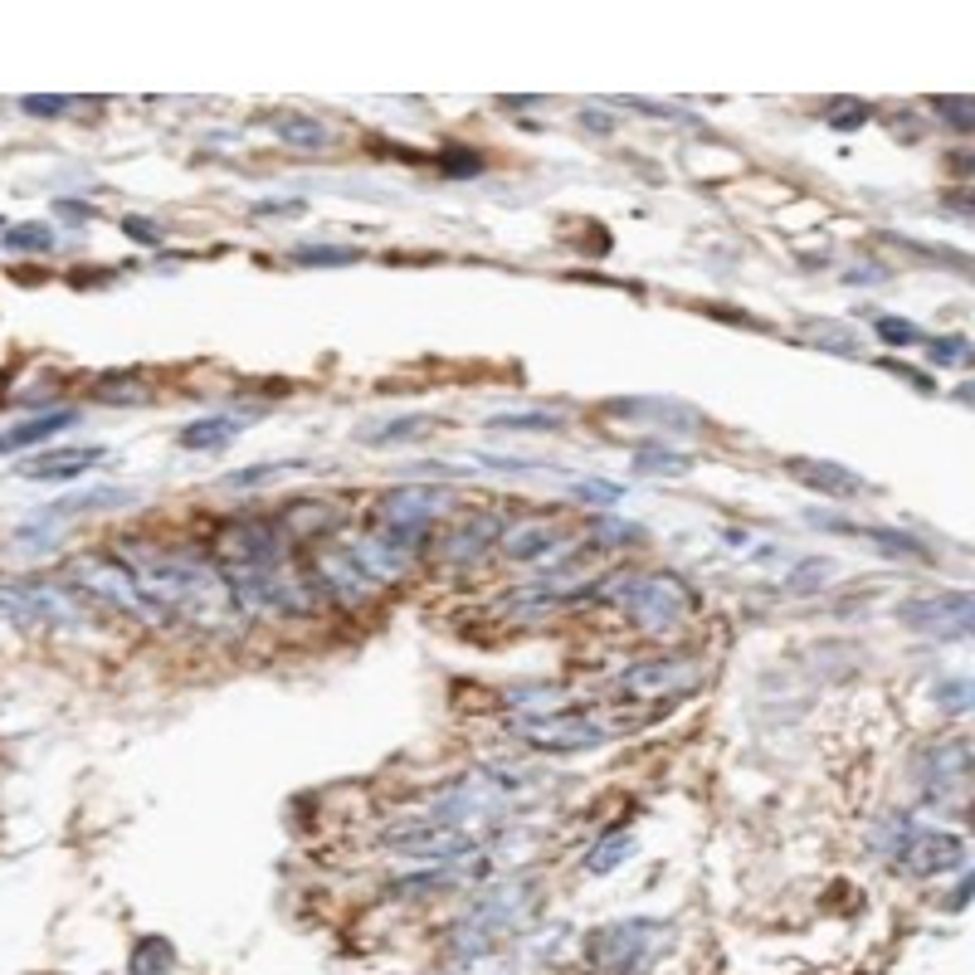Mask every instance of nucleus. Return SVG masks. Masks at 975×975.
Instances as JSON below:
<instances>
[{"instance_id":"nucleus-1","label":"nucleus","mask_w":975,"mask_h":975,"mask_svg":"<svg viewBox=\"0 0 975 975\" xmlns=\"http://www.w3.org/2000/svg\"><path fill=\"white\" fill-rule=\"evenodd\" d=\"M220 561L234 601L244 615H278V619H303L322 605V585H317L312 566L293 557V542L278 532L274 517H240L220 532Z\"/></svg>"},{"instance_id":"nucleus-2","label":"nucleus","mask_w":975,"mask_h":975,"mask_svg":"<svg viewBox=\"0 0 975 975\" xmlns=\"http://www.w3.org/2000/svg\"><path fill=\"white\" fill-rule=\"evenodd\" d=\"M117 557L133 566L137 585H142L147 605L167 619L195 625L205 634H240L244 610L234 601L225 571L210 557L191 547H161V542H117Z\"/></svg>"},{"instance_id":"nucleus-3","label":"nucleus","mask_w":975,"mask_h":975,"mask_svg":"<svg viewBox=\"0 0 975 975\" xmlns=\"http://www.w3.org/2000/svg\"><path fill=\"white\" fill-rule=\"evenodd\" d=\"M591 601L619 610L644 634H674L702 610V595L674 571H615L591 585Z\"/></svg>"},{"instance_id":"nucleus-4","label":"nucleus","mask_w":975,"mask_h":975,"mask_svg":"<svg viewBox=\"0 0 975 975\" xmlns=\"http://www.w3.org/2000/svg\"><path fill=\"white\" fill-rule=\"evenodd\" d=\"M702 678H708V668H702V659H688V654H659V659H639L629 664L625 674L615 678L619 698L629 702H649V708H668V702H683L692 698V692H702Z\"/></svg>"},{"instance_id":"nucleus-5","label":"nucleus","mask_w":975,"mask_h":975,"mask_svg":"<svg viewBox=\"0 0 975 975\" xmlns=\"http://www.w3.org/2000/svg\"><path fill=\"white\" fill-rule=\"evenodd\" d=\"M68 581H74V591H84V595H93V601L123 610V615L157 619V610L147 605L133 566H127L117 551H84V557H74L68 561Z\"/></svg>"},{"instance_id":"nucleus-6","label":"nucleus","mask_w":975,"mask_h":975,"mask_svg":"<svg viewBox=\"0 0 975 975\" xmlns=\"http://www.w3.org/2000/svg\"><path fill=\"white\" fill-rule=\"evenodd\" d=\"M0 619L20 629L34 625H78L84 610H78L74 585L59 581H0Z\"/></svg>"},{"instance_id":"nucleus-7","label":"nucleus","mask_w":975,"mask_h":975,"mask_svg":"<svg viewBox=\"0 0 975 975\" xmlns=\"http://www.w3.org/2000/svg\"><path fill=\"white\" fill-rule=\"evenodd\" d=\"M449 502H454V492L439 488V484H401V488L381 492V502H375V532H391V537H410V542H420V537H425V527L444 508H449Z\"/></svg>"},{"instance_id":"nucleus-8","label":"nucleus","mask_w":975,"mask_h":975,"mask_svg":"<svg viewBox=\"0 0 975 975\" xmlns=\"http://www.w3.org/2000/svg\"><path fill=\"white\" fill-rule=\"evenodd\" d=\"M517 732H522V742L537 746V751H595V746L610 742V722H601L585 708H561V712H547V718H522Z\"/></svg>"},{"instance_id":"nucleus-9","label":"nucleus","mask_w":975,"mask_h":975,"mask_svg":"<svg viewBox=\"0 0 975 975\" xmlns=\"http://www.w3.org/2000/svg\"><path fill=\"white\" fill-rule=\"evenodd\" d=\"M966 781H971V746L961 742V736H951V742H936L932 751H922L918 785H922V795L932 805H961Z\"/></svg>"},{"instance_id":"nucleus-10","label":"nucleus","mask_w":975,"mask_h":975,"mask_svg":"<svg viewBox=\"0 0 975 975\" xmlns=\"http://www.w3.org/2000/svg\"><path fill=\"white\" fill-rule=\"evenodd\" d=\"M502 527H508V517H502L498 508H474V512L459 517V522L439 537L434 557H439L444 566H474L478 557H488V551L498 547Z\"/></svg>"},{"instance_id":"nucleus-11","label":"nucleus","mask_w":975,"mask_h":975,"mask_svg":"<svg viewBox=\"0 0 975 975\" xmlns=\"http://www.w3.org/2000/svg\"><path fill=\"white\" fill-rule=\"evenodd\" d=\"M312 575L317 585H322V595H332V601L342 605H367L375 595V581L367 575V566H361L357 557H351V547H322L312 551Z\"/></svg>"},{"instance_id":"nucleus-12","label":"nucleus","mask_w":975,"mask_h":975,"mask_svg":"<svg viewBox=\"0 0 975 975\" xmlns=\"http://www.w3.org/2000/svg\"><path fill=\"white\" fill-rule=\"evenodd\" d=\"M898 625H908L912 634H971V595L966 591H942V595H922V601L898 605Z\"/></svg>"},{"instance_id":"nucleus-13","label":"nucleus","mask_w":975,"mask_h":975,"mask_svg":"<svg viewBox=\"0 0 975 975\" xmlns=\"http://www.w3.org/2000/svg\"><path fill=\"white\" fill-rule=\"evenodd\" d=\"M278 532L288 537L293 547H308V542H327L332 532L347 527V508L332 498H293L278 508Z\"/></svg>"},{"instance_id":"nucleus-14","label":"nucleus","mask_w":975,"mask_h":975,"mask_svg":"<svg viewBox=\"0 0 975 975\" xmlns=\"http://www.w3.org/2000/svg\"><path fill=\"white\" fill-rule=\"evenodd\" d=\"M351 557L367 566V575L375 585H395V581H405V575L415 571L420 542H410V537H391V532H371V537H361V542L351 547Z\"/></svg>"},{"instance_id":"nucleus-15","label":"nucleus","mask_w":975,"mask_h":975,"mask_svg":"<svg viewBox=\"0 0 975 975\" xmlns=\"http://www.w3.org/2000/svg\"><path fill=\"white\" fill-rule=\"evenodd\" d=\"M908 873H946V868H961L966 863V849H961V839H951V834L942 829H912L908 839H902V849L892 854Z\"/></svg>"},{"instance_id":"nucleus-16","label":"nucleus","mask_w":975,"mask_h":975,"mask_svg":"<svg viewBox=\"0 0 975 975\" xmlns=\"http://www.w3.org/2000/svg\"><path fill=\"white\" fill-rule=\"evenodd\" d=\"M561 547V527L551 517H517V522L502 527L498 551L517 566H532V561H547L551 551Z\"/></svg>"},{"instance_id":"nucleus-17","label":"nucleus","mask_w":975,"mask_h":975,"mask_svg":"<svg viewBox=\"0 0 975 975\" xmlns=\"http://www.w3.org/2000/svg\"><path fill=\"white\" fill-rule=\"evenodd\" d=\"M605 410L625 420H659L664 430H702V410H692L688 401H664V395H615L605 401Z\"/></svg>"},{"instance_id":"nucleus-18","label":"nucleus","mask_w":975,"mask_h":975,"mask_svg":"<svg viewBox=\"0 0 975 975\" xmlns=\"http://www.w3.org/2000/svg\"><path fill=\"white\" fill-rule=\"evenodd\" d=\"M791 478H801L805 488L815 492H829V498H859L863 492V478L844 464H829V459H785Z\"/></svg>"},{"instance_id":"nucleus-19","label":"nucleus","mask_w":975,"mask_h":975,"mask_svg":"<svg viewBox=\"0 0 975 975\" xmlns=\"http://www.w3.org/2000/svg\"><path fill=\"white\" fill-rule=\"evenodd\" d=\"M103 459V449L93 444V449H59V454H34V459L20 468V478H30V484H64V478H78L88 474L93 464Z\"/></svg>"},{"instance_id":"nucleus-20","label":"nucleus","mask_w":975,"mask_h":975,"mask_svg":"<svg viewBox=\"0 0 975 975\" xmlns=\"http://www.w3.org/2000/svg\"><path fill=\"white\" fill-rule=\"evenodd\" d=\"M74 425V410H50V415H34V420H20V425L0 430V454H15V449H34V444L54 439L59 430Z\"/></svg>"},{"instance_id":"nucleus-21","label":"nucleus","mask_w":975,"mask_h":975,"mask_svg":"<svg viewBox=\"0 0 975 975\" xmlns=\"http://www.w3.org/2000/svg\"><path fill=\"white\" fill-rule=\"evenodd\" d=\"M240 420L234 415H205V420H191L176 439H181V449H195V454H215V449H225V444H234L240 439Z\"/></svg>"},{"instance_id":"nucleus-22","label":"nucleus","mask_w":975,"mask_h":975,"mask_svg":"<svg viewBox=\"0 0 975 975\" xmlns=\"http://www.w3.org/2000/svg\"><path fill=\"white\" fill-rule=\"evenodd\" d=\"M268 127H274L278 142H288L298 151H322L327 142H332V133H327L322 117H308V113H278V117H268Z\"/></svg>"},{"instance_id":"nucleus-23","label":"nucleus","mask_w":975,"mask_h":975,"mask_svg":"<svg viewBox=\"0 0 975 975\" xmlns=\"http://www.w3.org/2000/svg\"><path fill=\"white\" fill-rule=\"evenodd\" d=\"M634 468L649 478H683L692 468V454L664 449V444H639V449H634Z\"/></svg>"},{"instance_id":"nucleus-24","label":"nucleus","mask_w":975,"mask_h":975,"mask_svg":"<svg viewBox=\"0 0 975 975\" xmlns=\"http://www.w3.org/2000/svg\"><path fill=\"white\" fill-rule=\"evenodd\" d=\"M123 502H137V492H133V488H98V492H78V498L54 502L50 522H59V517H78V512H98V508H123Z\"/></svg>"},{"instance_id":"nucleus-25","label":"nucleus","mask_w":975,"mask_h":975,"mask_svg":"<svg viewBox=\"0 0 975 975\" xmlns=\"http://www.w3.org/2000/svg\"><path fill=\"white\" fill-rule=\"evenodd\" d=\"M430 430H434L430 415H401V420H391V425H381V430H367V434H361V444H371V449H385V444L425 439Z\"/></svg>"},{"instance_id":"nucleus-26","label":"nucleus","mask_w":975,"mask_h":975,"mask_svg":"<svg viewBox=\"0 0 975 975\" xmlns=\"http://www.w3.org/2000/svg\"><path fill=\"white\" fill-rule=\"evenodd\" d=\"M591 547L595 551H615V547H634V542H644V527H634V522H625V517H595L591 527Z\"/></svg>"},{"instance_id":"nucleus-27","label":"nucleus","mask_w":975,"mask_h":975,"mask_svg":"<svg viewBox=\"0 0 975 975\" xmlns=\"http://www.w3.org/2000/svg\"><path fill=\"white\" fill-rule=\"evenodd\" d=\"M298 468H308V464H303V459H288V464H250V468H234V474L220 478V488L250 492V488L274 484V478H284V474H298Z\"/></svg>"},{"instance_id":"nucleus-28","label":"nucleus","mask_w":975,"mask_h":975,"mask_svg":"<svg viewBox=\"0 0 975 975\" xmlns=\"http://www.w3.org/2000/svg\"><path fill=\"white\" fill-rule=\"evenodd\" d=\"M0 244H6V250H15V254H50L59 244V234H54V225L25 220V225H10L6 234H0Z\"/></svg>"},{"instance_id":"nucleus-29","label":"nucleus","mask_w":975,"mask_h":975,"mask_svg":"<svg viewBox=\"0 0 975 975\" xmlns=\"http://www.w3.org/2000/svg\"><path fill=\"white\" fill-rule=\"evenodd\" d=\"M488 430H512V434H557L561 415L557 410H508V415H492Z\"/></svg>"},{"instance_id":"nucleus-30","label":"nucleus","mask_w":975,"mask_h":975,"mask_svg":"<svg viewBox=\"0 0 975 975\" xmlns=\"http://www.w3.org/2000/svg\"><path fill=\"white\" fill-rule=\"evenodd\" d=\"M561 702H566V692L561 688H508V708L522 712V718H547V712H561Z\"/></svg>"},{"instance_id":"nucleus-31","label":"nucleus","mask_w":975,"mask_h":975,"mask_svg":"<svg viewBox=\"0 0 975 975\" xmlns=\"http://www.w3.org/2000/svg\"><path fill=\"white\" fill-rule=\"evenodd\" d=\"M863 537L868 542H878V551L883 557H902V561H932V551H926L918 537H908V532H898V527H863Z\"/></svg>"},{"instance_id":"nucleus-32","label":"nucleus","mask_w":975,"mask_h":975,"mask_svg":"<svg viewBox=\"0 0 975 975\" xmlns=\"http://www.w3.org/2000/svg\"><path fill=\"white\" fill-rule=\"evenodd\" d=\"M357 258L361 250H351V244H298L293 250V264H312V268H347Z\"/></svg>"},{"instance_id":"nucleus-33","label":"nucleus","mask_w":975,"mask_h":975,"mask_svg":"<svg viewBox=\"0 0 975 975\" xmlns=\"http://www.w3.org/2000/svg\"><path fill=\"white\" fill-rule=\"evenodd\" d=\"M98 401H108V405H147L151 391L137 381V375H103V381H98Z\"/></svg>"},{"instance_id":"nucleus-34","label":"nucleus","mask_w":975,"mask_h":975,"mask_svg":"<svg viewBox=\"0 0 975 975\" xmlns=\"http://www.w3.org/2000/svg\"><path fill=\"white\" fill-rule=\"evenodd\" d=\"M571 498L585 502V508H615V502L625 498V488H619V484H605V478H575V484H571Z\"/></svg>"},{"instance_id":"nucleus-35","label":"nucleus","mask_w":975,"mask_h":975,"mask_svg":"<svg viewBox=\"0 0 975 975\" xmlns=\"http://www.w3.org/2000/svg\"><path fill=\"white\" fill-rule=\"evenodd\" d=\"M926 361H932V367H956V371H966V367H971V342H966V337H932V351H926Z\"/></svg>"},{"instance_id":"nucleus-36","label":"nucleus","mask_w":975,"mask_h":975,"mask_svg":"<svg viewBox=\"0 0 975 975\" xmlns=\"http://www.w3.org/2000/svg\"><path fill=\"white\" fill-rule=\"evenodd\" d=\"M805 337H815V342H825L834 357H859V337H849L844 327H834V322H809L805 327Z\"/></svg>"},{"instance_id":"nucleus-37","label":"nucleus","mask_w":975,"mask_h":975,"mask_svg":"<svg viewBox=\"0 0 975 975\" xmlns=\"http://www.w3.org/2000/svg\"><path fill=\"white\" fill-rule=\"evenodd\" d=\"M167 966H171V946L167 942H142L137 946V956H133V975H167Z\"/></svg>"},{"instance_id":"nucleus-38","label":"nucleus","mask_w":975,"mask_h":975,"mask_svg":"<svg viewBox=\"0 0 975 975\" xmlns=\"http://www.w3.org/2000/svg\"><path fill=\"white\" fill-rule=\"evenodd\" d=\"M932 113L942 117L946 127H956V133H971V123H975V103L971 98H932Z\"/></svg>"},{"instance_id":"nucleus-39","label":"nucleus","mask_w":975,"mask_h":975,"mask_svg":"<svg viewBox=\"0 0 975 975\" xmlns=\"http://www.w3.org/2000/svg\"><path fill=\"white\" fill-rule=\"evenodd\" d=\"M868 117H873V108H868V103H854V98H834V103H829V127H839V133H849V127H863Z\"/></svg>"},{"instance_id":"nucleus-40","label":"nucleus","mask_w":975,"mask_h":975,"mask_svg":"<svg viewBox=\"0 0 975 975\" xmlns=\"http://www.w3.org/2000/svg\"><path fill=\"white\" fill-rule=\"evenodd\" d=\"M20 108L30 117H64L74 108V98H64V93H30V98H20Z\"/></svg>"},{"instance_id":"nucleus-41","label":"nucleus","mask_w":975,"mask_h":975,"mask_svg":"<svg viewBox=\"0 0 975 975\" xmlns=\"http://www.w3.org/2000/svg\"><path fill=\"white\" fill-rule=\"evenodd\" d=\"M878 337H883L888 347H918L922 332L912 322H902V317H878Z\"/></svg>"},{"instance_id":"nucleus-42","label":"nucleus","mask_w":975,"mask_h":975,"mask_svg":"<svg viewBox=\"0 0 975 975\" xmlns=\"http://www.w3.org/2000/svg\"><path fill=\"white\" fill-rule=\"evenodd\" d=\"M625 854H629V839H625V834H610L601 849L591 854V873H610V868L625 859Z\"/></svg>"},{"instance_id":"nucleus-43","label":"nucleus","mask_w":975,"mask_h":975,"mask_svg":"<svg viewBox=\"0 0 975 975\" xmlns=\"http://www.w3.org/2000/svg\"><path fill=\"white\" fill-rule=\"evenodd\" d=\"M936 702H942V712H966L971 708V683L966 678H951V683L936 688Z\"/></svg>"},{"instance_id":"nucleus-44","label":"nucleus","mask_w":975,"mask_h":975,"mask_svg":"<svg viewBox=\"0 0 975 975\" xmlns=\"http://www.w3.org/2000/svg\"><path fill=\"white\" fill-rule=\"evenodd\" d=\"M123 230L133 234L137 244H161V240H167V230H161L157 220H147V215H127V220H123Z\"/></svg>"},{"instance_id":"nucleus-45","label":"nucleus","mask_w":975,"mask_h":975,"mask_svg":"<svg viewBox=\"0 0 975 975\" xmlns=\"http://www.w3.org/2000/svg\"><path fill=\"white\" fill-rule=\"evenodd\" d=\"M308 210V201H258L254 215H303Z\"/></svg>"},{"instance_id":"nucleus-46","label":"nucleus","mask_w":975,"mask_h":975,"mask_svg":"<svg viewBox=\"0 0 975 975\" xmlns=\"http://www.w3.org/2000/svg\"><path fill=\"white\" fill-rule=\"evenodd\" d=\"M581 123H585V127H595V133H615V123H610V117H605L601 108H585V113H581Z\"/></svg>"},{"instance_id":"nucleus-47","label":"nucleus","mask_w":975,"mask_h":975,"mask_svg":"<svg viewBox=\"0 0 975 975\" xmlns=\"http://www.w3.org/2000/svg\"><path fill=\"white\" fill-rule=\"evenodd\" d=\"M888 371H898L902 381H912V385H918V391H932V381H926L922 371H912V367H898V361H888Z\"/></svg>"},{"instance_id":"nucleus-48","label":"nucleus","mask_w":975,"mask_h":975,"mask_svg":"<svg viewBox=\"0 0 975 975\" xmlns=\"http://www.w3.org/2000/svg\"><path fill=\"white\" fill-rule=\"evenodd\" d=\"M59 215H64V220H93V205H78V201H59Z\"/></svg>"}]
</instances>
